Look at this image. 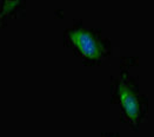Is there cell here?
<instances>
[{
    "label": "cell",
    "instance_id": "obj_3",
    "mask_svg": "<svg viewBox=\"0 0 154 137\" xmlns=\"http://www.w3.org/2000/svg\"><path fill=\"white\" fill-rule=\"evenodd\" d=\"M25 5L23 1H0V27L6 24L11 18L23 13Z\"/></svg>",
    "mask_w": 154,
    "mask_h": 137
},
{
    "label": "cell",
    "instance_id": "obj_4",
    "mask_svg": "<svg viewBox=\"0 0 154 137\" xmlns=\"http://www.w3.org/2000/svg\"><path fill=\"white\" fill-rule=\"evenodd\" d=\"M111 137H114V136H111Z\"/></svg>",
    "mask_w": 154,
    "mask_h": 137
},
{
    "label": "cell",
    "instance_id": "obj_2",
    "mask_svg": "<svg viewBox=\"0 0 154 137\" xmlns=\"http://www.w3.org/2000/svg\"><path fill=\"white\" fill-rule=\"evenodd\" d=\"M66 43L72 46L78 54L88 62H100L108 54V43L94 31L81 26L68 30L65 34Z\"/></svg>",
    "mask_w": 154,
    "mask_h": 137
},
{
    "label": "cell",
    "instance_id": "obj_1",
    "mask_svg": "<svg viewBox=\"0 0 154 137\" xmlns=\"http://www.w3.org/2000/svg\"><path fill=\"white\" fill-rule=\"evenodd\" d=\"M133 59L127 64L126 59H122L124 67L120 75L113 78L112 83V98L113 102L119 104L122 112V121L138 130L147 112V98L140 91L139 84L134 76L131 75L129 67L133 65Z\"/></svg>",
    "mask_w": 154,
    "mask_h": 137
}]
</instances>
